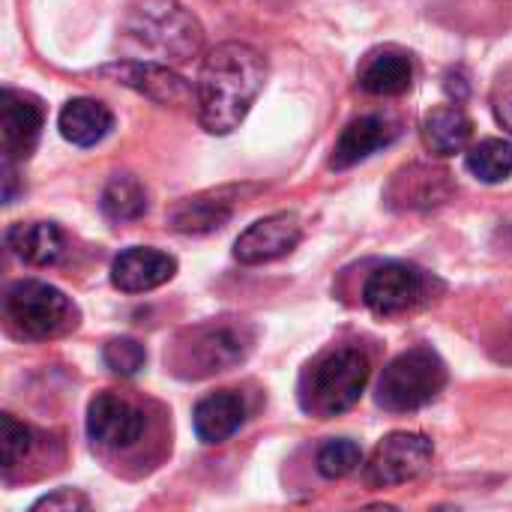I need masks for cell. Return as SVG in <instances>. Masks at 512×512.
<instances>
[{
	"label": "cell",
	"mask_w": 512,
	"mask_h": 512,
	"mask_svg": "<svg viewBox=\"0 0 512 512\" xmlns=\"http://www.w3.org/2000/svg\"><path fill=\"white\" fill-rule=\"evenodd\" d=\"M246 423V399L234 390L204 396L192 411V429L204 444H225Z\"/></svg>",
	"instance_id": "e0dca14e"
},
{
	"label": "cell",
	"mask_w": 512,
	"mask_h": 512,
	"mask_svg": "<svg viewBox=\"0 0 512 512\" xmlns=\"http://www.w3.org/2000/svg\"><path fill=\"white\" fill-rule=\"evenodd\" d=\"M474 123L459 105H438L423 120V141L435 156H456L471 144Z\"/></svg>",
	"instance_id": "ffe728a7"
},
{
	"label": "cell",
	"mask_w": 512,
	"mask_h": 512,
	"mask_svg": "<svg viewBox=\"0 0 512 512\" xmlns=\"http://www.w3.org/2000/svg\"><path fill=\"white\" fill-rule=\"evenodd\" d=\"M102 213L111 222H135L147 213V192L132 174H114L102 189Z\"/></svg>",
	"instance_id": "7402d4cb"
},
{
	"label": "cell",
	"mask_w": 512,
	"mask_h": 512,
	"mask_svg": "<svg viewBox=\"0 0 512 512\" xmlns=\"http://www.w3.org/2000/svg\"><path fill=\"white\" fill-rule=\"evenodd\" d=\"M399 123L390 120V117H381V114H366V117H357L351 120L336 147H333V156H330V168L336 171H345V168H354L360 165L363 159H369L372 153L390 147L396 138H399Z\"/></svg>",
	"instance_id": "5bb4252c"
},
{
	"label": "cell",
	"mask_w": 512,
	"mask_h": 512,
	"mask_svg": "<svg viewBox=\"0 0 512 512\" xmlns=\"http://www.w3.org/2000/svg\"><path fill=\"white\" fill-rule=\"evenodd\" d=\"M42 123H45V111H42V102L36 96L12 90V87L3 90L0 126H3V159H6V165L30 159V153L39 144Z\"/></svg>",
	"instance_id": "8fae6325"
},
{
	"label": "cell",
	"mask_w": 512,
	"mask_h": 512,
	"mask_svg": "<svg viewBox=\"0 0 512 512\" xmlns=\"http://www.w3.org/2000/svg\"><path fill=\"white\" fill-rule=\"evenodd\" d=\"M102 75H111L117 84H126V87L144 93L147 99L162 102V105L183 102L192 96L186 78L171 72L168 63H156V60H123V63L105 66Z\"/></svg>",
	"instance_id": "9a60e30c"
},
{
	"label": "cell",
	"mask_w": 512,
	"mask_h": 512,
	"mask_svg": "<svg viewBox=\"0 0 512 512\" xmlns=\"http://www.w3.org/2000/svg\"><path fill=\"white\" fill-rule=\"evenodd\" d=\"M57 129L69 144L93 147L114 129V114L105 102L78 96V99H69L63 105V111L57 117Z\"/></svg>",
	"instance_id": "ac0fdd59"
},
{
	"label": "cell",
	"mask_w": 512,
	"mask_h": 512,
	"mask_svg": "<svg viewBox=\"0 0 512 512\" xmlns=\"http://www.w3.org/2000/svg\"><path fill=\"white\" fill-rule=\"evenodd\" d=\"M177 273V261L168 252L150 249V246H132L123 249L111 264V282L123 294H144L165 282H171Z\"/></svg>",
	"instance_id": "4fadbf2b"
},
{
	"label": "cell",
	"mask_w": 512,
	"mask_h": 512,
	"mask_svg": "<svg viewBox=\"0 0 512 512\" xmlns=\"http://www.w3.org/2000/svg\"><path fill=\"white\" fill-rule=\"evenodd\" d=\"M267 81V60L261 51L243 42L216 45L198 72L195 81V105L198 120L210 135L234 132L249 114Z\"/></svg>",
	"instance_id": "6da1fadb"
},
{
	"label": "cell",
	"mask_w": 512,
	"mask_h": 512,
	"mask_svg": "<svg viewBox=\"0 0 512 512\" xmlns=\"http://www.w3.org/2000/svg\"><path fill=\"white\" fill-rule=\"evenodd\" d=\"M87 435L96 447L126 450L144 435V414L114 393H99L87 408Z\"/></svg>",
	"instance_id": "30bf717a"
},
{
	"label": "cell",
	"mask_w": 512,
	"mask_h": 512,
	"mask_svg": "<svg viewBox=\"0 0 512 512\" xmlns=\"http://www.w3.org/2000/svg\"><path fill=\"white\" fill-rule=\"evenodd\" d=\"M3 441H0V447H3V471H12L18 462H24V456L30 453V447H33V435H30V429L24 426V423H18L12 414H3Z\"/></svg>",
	"instance_id": "484cf974"
},
{
	"label": "cell",
	"mask_w": 512,
	"mask_h": 512,
	"mask_svg": "<svg viewBox=\"0 0 512 512\" xmlns=\"http://www.w3.org/2000/svg\"><path fill=\"white\" fill-rule=\"evenodd\" d=\"M447 387V366L432 348H411L399 354L375 387L378 408L390 414H414L435 402Z\"/></svg>",
	"instance_id": "8992f818"
},
{
	"label": "cell",
	"mask_w": 512,
	"mask_h": 512,
	"mask_svg": "<svg viewBox=\"0 0 512 512\" xmlns=\"http://www.w3.org/2000/svg\"><path fill=\"white\" fill-rule=\"evenodd\" d=\"M6 246L24 264L48 267L63 255V231L54 222H18L6 231Z\"/></svg>",
	"instance_id": "d6986e66"
},
{
	"label": "cell",
	"mask_w": 512,
	"mask_h": 512,
	"mask_svg": "<svg viewBox=\"0 0 512 512\" xmlns=\"http://www.w3.org/2000/svg\"><path fill=\"white\" fill-rule=\"evenodd\" d=\"M369 357L357 348H336L315 357L297 384L300 411L315 420H330L351 411L369 384Z\"/></svg>",
	"instance_id": "7a4b0ae2"
},
{
	"label": "cell",
	"mask_w": 512,
	"mask_h": 512,
	"mask_svg": "<svg viewBox=\"0 0 512 512\" xmlns=\"http://www.w3.org/2000/svg\"><path fill=\"white\" fill-rule=\"evenodd\" d=\"M126 39L156 63H183L198 54L204 30L177 0H138L129 9Z\"/></svg>",
	"instance_id": "3957f363"
},
{
	"label": "cell",
	"mask_w": 512,
	"mask_h": 512,
	"mask_svg": "<svg viewBox=\"0 0 512 512\" xmlns=\"http://www.w3.org/2000/svg\"><path fill=\"white\" fill-rule=\"evenodd\" d=\"M90 507V501L81 495V492H75V489H57V492H51V495H45V498H39L30 510L39 512V510H63V512H75V510H87Z\"/></svg>",
	"instance_id": "4316f807"
},
{
	"label": "cell",
	"mask_w": 512,
	"mask_h": 512,
	"mask_svg": "<svg viewBox=\"0 0 512 512\" xmlns=\"http://www.w3.org/2000/svg\"><path fill=\"white\" fill-rule=\"evenodd\" d=\"M231 213H234V201L228 198V192H210L180 201L171 210L168 225L180 234H210L219 231L231 219Z\"/></svg>",
	"instance_id": "44dd1931"
},
{
	"label": "cell",
	"mask_w": 512,
	"mask_h": 512,
	"mask_svg": "<svg viewBox=\"0 0 512 512\" xmlns=\"http://www.w3.org/2000/svg\"><path fill=\"white\" fill-rule=\"evenodd\" d=\"M426 273L405 261H387L375 267L363 285V303L378 318H393L414 309L426 294Z\"/></svg>",
	"instance_id": "ba28073f"
},
{
	"label": "cell",
	"mask_w": 512,
	"mask_h": 512,
	"mask_svg": "<svg viewBox=\"0 0 512 512\" xmlns=\"http://www.w3.org/2000/svg\"><path fill=\"white\" fill-rule=\"evenodd\" d=\"M465 165L483 183H504L507 177H512V141L486 138L474 144L465 156Z\"/></svg>",
	"instance_id": "603a6c76"
},
{
	"label": "cell",
	"mask_w": 512,
	"mask_h": 512,
	"mask_svg": "<svg viewBox=\"0 0 512 512\" xmlns=\"http://www.w3.org/2000/svg\"><path fill=\"white\" fill-rule=\"evenodd\" d=\"M453 195V180L441 168L429 165H408L393 174L384 201L393 210H429L444 204Z\"/></svg>",
	"instance_id": "7c38bea8"
},
{
	"label": "cell",
	"mask_w": 512,
	"mask_h": 512,
	"mask_svg": "<svg viewBox=\"0 0 512 512\" xmlns=\"http://www.w3.org/2000/svg\"><path fill=\"white\" fill-rule=\"evenodd\" d=\"M357 81L372 96H402L414 84V63L402 48L384 45L363 57Z\"/></svg>",
	"instance_id": "2e32d148"
},
{
	"label": "cell",
	"mask_w": 512,
	"mask_h": 512,
	"mask_svg": "<svg viewBox=\"0 0 512 512\" xmlns=\"http://www.w3.org/2000/svg\"><path fill=\"white\" fill-rule=\"evenodd\" d=\"M255 333L237 321H210L183 330L168 354L174 375L186 381H201L240 366L252 351Z\"/></svg>",
	"instance_id": "277c9868"
},
{
	"label": "cell",
	"mask_w": 512,
	"mask_h": 512,
	"mask_svg": "<svg viewBox=\"0 0 512 512\" xmlns=\"http://www.w3.org/2000/svg\"><path fill=\"white\" fill-rule=\"evenodd\" d=\"M363 465V453L348 438H333L318 450V471L327 480H342Z\"/></svg>",
	"instance_id": "cb8c5ba5"
},
{
	"label": "cell",
	"mask_w": 512,
	"mask_h": 512,
	"mask_svg": "<svg viewBox=\"0 0 512 512\" xmlns=\"http://www.w3.org/2000/svg\"><path fill=\"white\" fill-rule=\"evenodd\" d=\"M102 360H105V366H108L114 375H120V378H132V375H138V372L144 369V363H147V351H144V345H141V342L120 336V339H111V342L102 348Z\"/></svg>",
	"instance_id": "d4e9b609"
},
{
	"label": "cell",
	"mask_w": 512,
	"mask_h": 512,
	"mask_svg": "<svg viewBox=\"0 0 512 512\" xmlns=\"http://www.w3.org/2000/svg\"><path fill=\"white\" fill-rule=\"evenodd\" d=\"M303 240V225L294 213H273L252 222L234 243V258L240 264H270L291 255Z\"/></svg>",
	"instance_id": "9c48e42d"
},
{
	"label": "cell",
	"mask_w": 512,
	"mask_h": 512,
	"mask_svg": "<svg viewBox=\"0 0 512 512\" xmlns=\"http://www.w3.org/2000/svg\"><path fill=\"white\" fill-rule=\"evenodd\" d=\"M3 315L15 336L33 342L60 339L78 327V306L60 288L36 279L9 285L3 297Z\"/></svg>",
	"instance_id": "5b68a950"
},
{
	"label": "cell",
	"mask_w": 512,
	"mask_h": 512,
	"mask_svg": "<svg viewBox=\"0 0 512 512\" xmlns=\"http://www.w3.org/2000/svg\"><path fill=\"white\" fill-rule=\"evenodd\" d=\"M495 114H498V123H501L507 132H512V90L510 93H504V99H498Z\"/></svg>",
	"instance_id": "83f0119b"
},
{
	"label": "cell",
	"mask_w": 512,
	"mask_h": 512,
	"mask_svg": "<svg viewBox=\"0 0 512 512\" xmlns=\"http://www.w3.org/2000/svg\"><path fill=\"white\" fill-rule=\"evenodd\" d=\"M432 441L417 432H393L387 435L366 462V483L372 489H393L417 480L432 462Z\"/></svg>",
	"instance_id": "52a82bcc"
}]
</instances>
